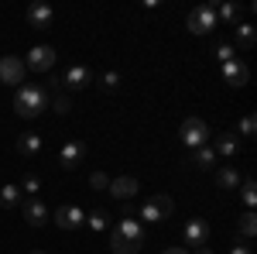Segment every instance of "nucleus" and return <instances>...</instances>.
<instances>
[{"label": "nucleus", "instance_id": "1", "mask_svg": "<svg viewBox=\"0 0 257 254\" xmlns=\"http://www.w3.org/2000/svg\"><path fill=\"white\" fill-rule=\"evenodd\" d=\"M48 93H45V86H38V82H24V86H18V97H14V110H18V117L24 120H35L38 114H45L48 110Z\"/></svg>", "mask_w": 257, "mask_h": 254}, {"label": "nucleus", "instance_id": "2", "mask_svg": "<svg viewBox=\"0 0 257 254\" xmlns=\"http://www.w3.org/2000/svg\"><path fill=\"white\" fill-rule=\"evenodd\" d=\"M172 213H175V203H172V196H165V193H155L151 199H144L138 206L141 223H161V220H168Z\"/></svg>", "mask_w": 257, "mask_h": 254}, {"label": "nucleus", "instance_id": "3", "mask_svg": "<svg viewBox=\"0 0 257 254\" xmlns=\"http://www.w3.org/2000/svg\"><path fill=\"white\" fill-rule=\"evenodd\" d=\"M178 137H182V144L185 148H202V144H209V127H206V120L199 117H185L182 120V127H178Z\"/></svg>", "mask_w": 257, "mask_h": 254}, {"label": "nucleus", "instance_id": "4", "mask_svg": "<svg viewBox=\"0 0 257 254\" xmlns=\"http://www.w3.org/2000/svg\"><path fill=\"white\" fill-rule=\"evenodd\" d=\"M216 28V4H206V7H196L189 14V31L192 35H209Z\"/></svg>", "mask_w": 257, "mask_h": 254}, {"label": "nucleus", "instance_id": "5", "mask_svg": "<svg viewBox=\"0 0 257 254\" xmlns=\"http://www.w3.org/2000/svg\"><path fill=\"white\" fill-rule=\"evenodd\" d=\"M21 213H24V223L28 227H45L52 213H48V206L41 203L38 196H28V199H21Z\"/></svg>", "mask_w": 257, "mask_h": 254}, {"label": "nucleus", "instance_id": "6", "mask_svg": "<svg viewBox=\"0 0 257 254\" xmlns=\"http://www.w3.org/2000/svg\"><path fill=\"white\" fill-rule=\"evenodd\" d=\"M55 48L52 45H35L31 52H28V59H24V69H31V72H48L52 65H55Z\"/></svg>", "mask_w": 257, "mask_h": 254}, {"label": "nucleus", "instance_id": "7", "mask_svg": "<svg viewBox=\"0 0 257 254\" xmlns=\"http://www.w3.org/2000/svg\"><path fill=\"white\" fill-rule=\"evenodd\" d=\"M82 161H86V144L82 141H65L59 151V165L65 172H72V168H79Z\"/></svg>", "mask_w": 257, "mask_h": 254}, {"label": "nucleus", "instance_id": "8", "mask_svg": "<svg viewBox=\"0 0 257 254\" xmlns=\"http://www.w3.org/2000/svg\"><path fill=\"white\" fill-rule=\"evenodd\" d=\"M24 59H18V55H4L0 59V82H7V86H18V82H24Z\"/></svg>", "mask_w": 257, "mask_h": 254}, {"label": "nucleus", "instance_id": "9", "mask_svg": "<svg viewBox=\"0 0 257 254\" xmlns=\"http://www.w3.org/2000/svg\"><path fill=\"white\" fill-rule=\"evenodd\" d=\"M209 244V223L206 220H189L185 223V251H196Z\"/></svg>", "mask_w": 257, "mask_h": 254}, {"label": "nucleus", "instance_id": "10", "mask_svg": "<svg viewBox=\"0 0 257 254\" xmlns=\"http://www.w3.org/2000/svg\"><path fill=\"white\" fill-rule=\"evenodd\" d=\"M52 220L59 223L62 230H76V227H82V223H86V213H82L79 206H59V210L52 213Z\"/></svg>", "mask_w": 257, "mask_h": 254}, {"label": "nucleus", "instance_id": "11", "mask_svg": "<svg viewBox=\"0 0 257 254\" xmlns=\"http://www.w3.org/2000/svg\"><path fill=\"white\" fill-rule=\"evenodd\" d=\"M52 21H55V11H52L45 0H38V4L28 7V24H31V28L45 31V28H52Z\"/></svg>", "mask_w": 257, "mask_h": 254}, {"label": "nucleus", "instance_id": "12", "mask_svg": "<svg viewBox=\"0 0 257 254\" xmlns=\"http://www.w3.org/2000/svg\"><path fill=\"white\" fill-rule=\"evenodd\" d=\"M138 179L134 176H117V179H110V196H117V199H123V203H131L134 196H138Z\"/></svg>", "mask_w": 257, "mask_h": 254}, {"label": "nucleus", "instance_id": "13", "mask_svg": "<svg viewBox=\"0 0 257 254\" xmlns=\"http://www.w3.org/2000/svg\"><path fill=\"white\" fill-rule=\"evenodd\" d=\"M223 79H226L230 86H237V90H240V86H247V82H250V69H247L240 59H233V62H226V65H223Z\"/></svg>", "mask_w": 257, "mask_h": 254}, {"label": "nucleus", "instance_id": "14", "mask_svg": "<svg viewBox=\"0 0 257 254\" xmlns=\"http://www.w3.org/2000/svg\"><path fill=\"white\" fill-rule=\"evenodd\" d=\"M93 82V72L86 69V65H72L65 76H62V86H69V90H86Z\"/></svg>", "mask_w": 257, "mask_h": 254}, {"label": "nucleus", "instance_id": "15", "mask_svg": "<svg viewBox=\"0 0 257 254\" xmlns=\"http://www.w3.org/2000/svg\"><path fill=\"white\" fill-rule=\"evenodd\" d=\"M117 230L127 237V240H134V244H141V247H144V223H141V220H134V216H123V220L117 223Z\"/></svg>", "mask_w": 257, "mask_h": 254}, {"label": "nucleus", "instance_id": "16", "mask_svg": "<svg viewBox=\"0 0 257 254\" xmlns=\"http://www.w3.org/2000/svg\"><path fill=\"white\" fill-rule=\"evenodd\" d=\"M41 151V137L35 134V131H24V134H18V155L21 158H35Z\"/></svg>", "mask_w": 257, "mask_h": 254}, {"label": "nucleus", "instance_id": "17", "mask_svg": "<svg viewBox=\"0 0 257 254\" xmlns=\"http://www.w3.org/2000/svg\"><path fill=\"white\" fill-rule=\"evenodd\" d=\"M240 182H243V179H240V172L233 165H219L216 168V186L219 189H237Z\"/></svg>", "mask_w": 257, "mask_h": 254}, {"label": "nucleus", "instance_id": "18", "mask_svg": "<svg viewBox=\"0 0 257 254\" xmlns=\"http://www.w3.org/2000/svg\"><path fill=\"white\" fill-rule=\"evenodd\" d=\"M213 151H216V155H223V158H233V155L240 151L237 134H230V131H226V134H219V137H216V148H213Z\"/></svg>", "mask_w": 257, "mask_h": 254}, {"label": "nucleus", "instance_id": "19", "mask_svg": "<svg viewBox=\"0 0 257 254\" xmlns=\"http://www.w3.org/2000/svg\"><path fill=\"white\" fill-rule=\"evenodd\" d=\"M110 251L113 254H138L141 244H134V240H127L120 230H113V234H110Z\"/></svg>", "mask_w": 257, "mask_h": 254}, {"label": "nucleus", "instance_id": "20", "mask_svg": "<svg viewBox=\"0 0 257 254\" xmlns=\"http://www.w3.org/2000/svg\"><path fill=\"white\" fill-rule=\"evenodd\" d=\"M21 199H24V196H21V186H4V189H0V206H4V210H14Z\"/></svg>", "mask_w": 257, "mask_h": 254}, {"label": "nucleus", "instance_id": "21", "mask_svg": "<svg viewBox=\"0 0 257 254\" xmlns=\"http://www.w3.org/2000/svg\"><path fill=\"white\" fill-rule=\"evenodd\" d=\"M237 230H240V237H254L257 234V216H254V210H247L243 216H237Z\"/></svg>", "mask_w": 257, "mask_h": 254}, {"label": "nucleus", "instance_id": "22", "mask_svg": "<svg viewBox=\"0 0 257 254\" xmlns=\"http://www.w3.org/2000/svg\"><path fill=\"white\" fill-rule=\"evenodd\" d=\"M192 161H196L199 168H209V165H216V151H213L209 144H202V148L192 151Z\"/></svg>", "mask_w": 257, "mask_h": 254}, {"label": "nucleus", "instance_id": "23", "mask_svg": "<svg viewBox=\"0 0 257 254\" xmlns=\"http://www.w3.org/2000/svg\"><path fill=\"white\" fill-rule=\"evenodd\" d=\"M254 41H257L254 24H237V45L240 48H254Z\"/></svg>", "mask_w": 257, "mask_h": 254}, {"label": "nucleus", "instance_id": "24", "mask_svg": "<svg viewBox=\"0 0 257 254\" xmlns=\"http://www.w3.org/2000/svg\"><path fill=\"white\" fill-rule=\"evenodd\" d=\"M86 223H89L93 230H106V227H110V213H106V210H93V213L86 216Z\"/></svg>", "mask_w": 257, "mask_h": 254}, {"label": "nucleus", "instance_id": "25", "mask_svg": "<svg viewBox=\"0 0 257 254\" xmlns=\"http://www.w3.org/2000/svg\"><path fill=\"white\" fill-rule=\"evenodd\" d=\"M240 199H243L247 206H254V203H257V186H254V179H243V182H240Z\"/></svg>", "mask_w": 257, "mask_h": 254}, {"label": "nucleus", "instance_id": "26", "mask_svg": "<svg viewBox=\"0 0 257 254\" xmlns=\"http://www.w3.org/2000/svg\"><path fill=\"white\" fill-rule=\"evenodd\" d=\"M213 55H216V59L223 62V65H226V62H233V59H237V48H233L230 41H219V45H216V52H213Z\"/></svg>", "mask_w": 257, "mask_h": 254}, {"label": "nucleus", "instance_id": "27", "mask_svg": "<svg viewBox=\"0 0 257 254\" xmlns=\"http://www.w3.org/2000/svg\"><path fill=\"white\" fill-rule=\"evenodd\" d=\"M21 193H28V196H35V193H41V179L35 176V172H28V176L21 179Z\"/></svg>", "mask_w": 257, "mask_h": 254}, {"label": "nucleus", "instance_id": "28", "mask_svg": "<svg viewBox=\"0 0 257 254\" xmlns=\"http://www.w3.org/2000/svg\"><path fill=\"white\" fill-rule=\"evenodd\" d=\"M237 14H240L237 4H219V7H216V21L219 18H223V21H237Z\"/></svg>", "mask_w": 257, "mask_h": 254}, {"label": "nucleus", "instance_id": "29", "mask_svg": "<svg viewBox=\"0 0 257 254\" xmlns=\"http://www.w3.org/2000/svg\"><path fill=\"white\" fill-rule=\"evenodd\" d=\"M99 82H103V90H110V93H113V90L120 86V72H117V69H110V72H103Z\"/></svg>", "mask_w": 257, "mask_h": 254}, {"label": "nucleus", "instance_id": "30", "mask_svg": "<svg viewBox=\"0 0 257 254\" xmlns=\"http://www.w3.org/2000/svg\"><path fill=\"white\" fill-rule=\"evenodd\" d=\"M89 186H93V189H110V179H106V172H93V176H89Z\"/></svg>", "mask_w": 257, "mask_h": 254}, {"label": "nucleus", "instance_id": "31", "mask_svg": "<svg viewBox=\"0 0 257 254\" xmlns=\"http://www.w3.org/2000/svg\"><path fill=\"white\" fill-rule=\"evenodd\" d=\"M254 131H257V120L254 117H243V120H240V134H243V137H254Z\"/></svg>", "mask_w": 257, "mask_h": 254}, {"label": "nucleus", "instance_id": "32", "mask_svg": "<svg viewBox=\"0 0 257 254\" xmlns=\"http://www.w3.org/2000/svg\"><path fill=\"white\" fill-rule=\"evenodd\" d=\"M48 103L55 107V114H69V107H72V103H69V97H55V100H48Z\"/></svg>", "mask_w": 257, "mask_h": 254}, {"label": "nucleus", "instance_id": "33", "mask_svg": "<svg viewBox=\"0 0 257 254\" xmlns=\"http://www.w3.org/2000/svg\"><path fill=\"white\" fill-rule=\"evenodd\" d=\"M230 254H254V251H250V247H247V244H243V240H237V244H233V247H230Z\"/></svg>", "mask_w": 257, "mask_h": 254}, {"label": "nucleus", "instance_id": "34", "mask_svg": "<svg viewBox=\"0 0 257 254\" xmlns=\"http://www.w3.org/2000/svg\"><path fill=\"white\" fill-rule=\"evenodd\" d=\"M161 254H189L185 247H168V251H161Z\"/></svg>", "mask_w": 257, "mask_h": 254}, {"label": "nucleus", "instance_id": "35", "mask_svg": "<svg viewBox=\"0 0 257 254\" xmlns=\"http://www.w3.org/2000/svg\"><path fill=\"white\" fill-rule=\"evenodd\" d=\"M192 254H213V251H209V247H196Z\"/></svg>", "mask_w": 257, "mask_h": 254}, {"label": "nucleus", "instance_id": "36", "mask_svg": "<svg viewBox=\"0 0 257 254\" xmlns=\"http://www.w3.org/2000/svg\"><path fill=\"white\" fill-rule=\"evenodd\" d=\"M28 254H45V251H28Z\"/></svg>", "mask_w": 257, "mask_h": 254}]
</instances>
